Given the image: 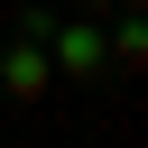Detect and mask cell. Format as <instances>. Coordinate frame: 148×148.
<instances>
[{"mask_svg": "<svg viewBox=\"0 0 148 148\" xmlns=\"http://www.w3.org/2000/svg\"><path fill=\"white\" fill-rule=\"evenodd\" d=\"M120 9H139V0H83V18H120Z\"/></svg>", "mask_w": 148, "mask_h": 148, "instance_id": "277c9868", "label": "cell"}, {"mask_svg": "<svg viewBox=\"0 0 148 148\" xmlns=\"http://www.w3.org/2000/svg\"><path fill=\"white\" fill-rule=\"evenodd\" d=\"M0 92H9V102H37V92H56V65H46V37H28V28H18V37L0 46Z\"/></svg>", "mask_w": 148, "mask_h": 148, "instance_id": "7a4b0ae2", "label": "cell"}, {"mask_svg": "<svg viewBox=\"0 0 148 148\" xmlns=\"http://www.w3.org/2000/svg\"><path fill=\"white\" fill-rule=\"evenodd\" d=\"M102 65H111V74H139V65H148V37H139V9H120V37L102 46Z\"/></svg>", "mask_w": 148, "mask_h": 148, "instance_id": "3957f363", "label": "cell"}, {"mask_svg": "<svg viewBox=\"0 0 148 148\" xmlns=\"http://www.w3.org/2000/svg\"><path fill=\"white\" fill-rule=\"evenodd\" d=\"M46 65H56V83H102V74H111L92 18H46Z\"/></svg>", "mask_w": 148, "mask_h": 148, "instance_id": "6da1fadb", "label": "cell"}]
</instances>
